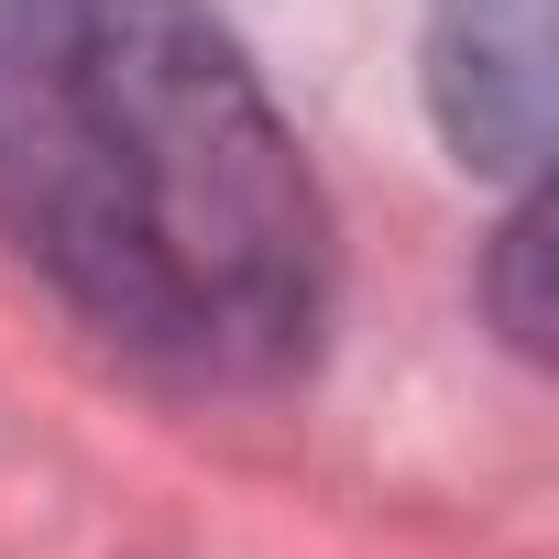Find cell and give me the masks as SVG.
Masks as SVG:
<instances>
[{"instance_id": "1", "label": "cell", "mask_w": 559, "mask_h": 559, "mask_svg": "<svg viewBox=\"0 0 559 559\" xmlns=\"http://www.w3.org/2000/svg\"><path fill=\"white\" fill-rule=\"evenodd\" d=\"M0 241L187 384H274L330 319V198L209 0H0Z\"/></svg>"}, {"instance_id": "2", "label": "cell", "mask_w": 559, "mask_h": 559, "mask_svg": "<svg viewBox=\"0 0 559 559\" xmlns=\"http://www.w3.org/2000/svg\"><path fill=\"white\" fill-rule=\"evenodd\" d=\"M428 121L472 176L548 165V0H428Z\"/></svg>"}, {"instance_id": "3", "label": "cell", "mask_w": 559, "mask_h": 559, "mask_svg": "<svg viewBox=\"0 0 559 559\" xmlns=\"http://www.w3.org/2000/svg\"><path fill=\"white\" fill-rule=\"evenodd\" d=\"M493 319L526 362H548V198L515 187V219L493 230Z\"/></svg>"}]
</instances>
